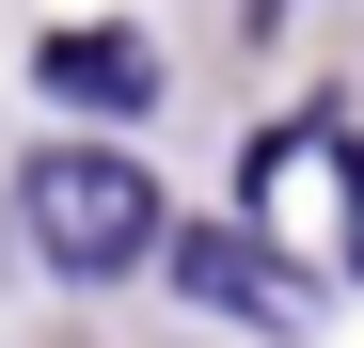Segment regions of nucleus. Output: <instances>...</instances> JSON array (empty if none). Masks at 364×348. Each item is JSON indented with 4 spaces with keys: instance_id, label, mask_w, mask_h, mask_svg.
<instances>
[{
    "instance_id": "obj_1",
    "label": "nucleus",
    "mask_w": 364,
    "mask_h": 348,
    "mask_svg": "<svg viewBox=\"0 0 364 348\" xmlns=\"http://www.w3.org/2000/svg\"><path fill=\"white\" fill-rule=\"evenodd\" d=\"M16 238L64 285H111V269H143L174 222H159V174L127 143H48V158H16Z\"/></svg>"
},
{
    "instance_id": "obj_2",
    "label": "nucleus",
    "mask_w": 364,
    "mask_h": 348,
    "mask_svg": "<svg viewBox=\"0 0 364 348\" xmlns=\"http://www.w3.org/2000/svg\"><path fill=\"white\" fill-rule=\"evenodd\" d=\"M159 254H174V285H191L206 317H269V332L317 317V285H301L285 238H254V222H191V238H159Z\"/></svg>"
},
{
    "instance_id": "obj_3",
    "label": "nucleus",
    "mask_w": 364,
    "mask_h": 348,
    "mask_svg": "<svg viewBox=\"0 0 364 348\" xmlns=\"http://www.w3.org/2000/svg\"><path fill=\"white\" fill-rule=\"evenodd\" d=\"M48 95L143 127V111H159V48H143V32H48Z\"/></svg>"
},
{
    "instance_id": "obj_4",
    "label": "nucleus",
    "mask_w": 364,
    "mask_h": 348,
    "mask_svg": "<svg viewBox=\"0 0 364 348\" xmlns=\"http://www.w3.org/2000/svg\"><path fill=\"white\" fill-rule=\"evenodd\" d=\"M333 174H348V254H364V158H348V143H333Z\"/></svg>"
}]
</instances>
